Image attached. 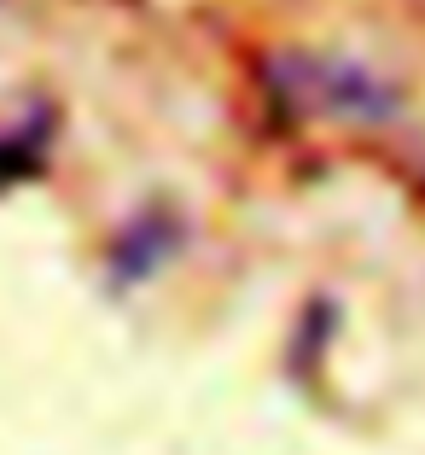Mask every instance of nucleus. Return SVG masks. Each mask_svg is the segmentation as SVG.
I'll return each instance as SVG.
<instances>
[{
    "label": "nucleus",
    "mask_w": 425,
    "mask_h": 455,
    "mask_svg": "<svg viewBox=\"0 0 425 455\" xmlns=\"http://www.w3.org/2000/svg\"><path fill=\"white\" fill-rule=\"evenodd\" d=\"M274 82L303 111H320V117H350V123H385V117H397V94H390V82L373 76L367 65H350V59L279 53L274 59Z\"/></svg>",
    "instance_id": "obj_1"
}]
</instances>
